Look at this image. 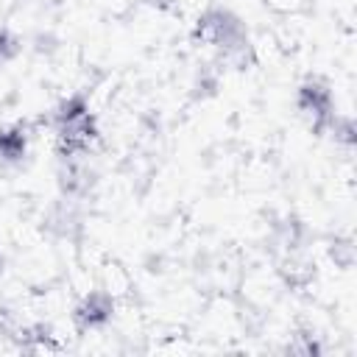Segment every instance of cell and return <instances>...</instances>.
<instances>
[{"label":"cell","mask_w":357,"mask_h":357,"mask_svg":"<svg viewBox=\"0 0 357 357\" xmlns=\"http://www.w3.org/2000/svg\"><path fill=\"white\" fill-rule=\"evenodd\" d=\"M296 112L298 117L307 123V128L312 134H326L335 114H337V106H335V95L329 89L326 81L321 78H307L298 84L296 89Z\"/></svg>","instance_id":"3957f363"},{"label":"cell","mask_w":357,"mask_h":357,"mask_svg":"<svg viewBox=\"0 0 357 357\" xmlns=\"http://www.w3.org/2000/svg\"><path fill=\"white\" fill-rule=\"evenodd\" d=\"M0 271H3V257H0Z\"/></svg>","instance_id":"9c48e42d"},{"label":"cell","mask_w":357,"mask_h":357,"mask_svg":"<svg viewBox=\"0 0 357 357\" xmlns=\"http://www.w3.org/2000/svg\"><path fill=\"white\" fill-rule=\"evenodd\" d=\"M117 301L109 290H89L73 307V326L78 332H98L112 324Z\"/></svg>","instance_id":"277c9868"},{"label":"cell","mask_w":357,"mask_h":357,"mask_svg":"<svg viewBox=\"0 0 357 357\" xmlns=\"http://www.w3.org/2000/svg\"><path fill=\"white\" fill-rule=\"evenodd\" d=\"M28 139L22 123H0V165H20L28 156Z\"/></svg>","instance_id":"5b68a950"},{"label":"cell","mask_w":357,"mask_h":357,"mask_svg":"<svg viewBox=\"0 0 357 357\" xmlns=\"http://www.w3.org/2000/svg\"><path fill=\"white\" fill-rule=\"evenodd\" d=\"M20 349L22 351H59V340L50 324H31L20 329Z\"/></svg>","instance_id":"8992f818"},{"label":"cell","mask_w":357,"mask_h":357,"mask_svg":"<svg viewBox=\"0 0 357 357\" xmlns=\"http://www.w3.org/2000/svg\"><path fill=\"white\" fill-rule=\"evenodd\" d=\"M50 123L56 137V153L61 162L89 156L92 145L98 142V117L92 114V106L84 92L64 98L53 109Z\"/></svg>","instance_id":"7a4b0ae2"},{"label":"cell","mask_w":357,"mask_h":357,"mask_svg":"<svg viewBox=\"0 0 357 357\" xmlns=\"http://www.w3.org/2000/svg\"><path fill=\"white\" fill-rule=\"evenodd\" d=\"M22 53V39L11 28H0V70Z\"/></svg>","instance_id":"52a82bcc"},{"label":"cell","mask_w":357,"mask_h":357,"mask_svg":"<svg viewBox=\"0 0 357 357\" xmlns=\"http://www.w3.org/2000/svg\"><path fill=\"white\" fill-rule=\"evenodd\" d=\"M284 349H287L290 354H304V357H310V354H321V351H324V346H321V340H318L315 335H296V340L287 343Z\"/></svg>","instance_id":"ba28073f"},{"label":"cell","mask_w":357,"mask_h":357,"mask_svg":"<svg viewBox=\"0 0 357 357\" xmlns=\"http://www.w3.org/2000/svg\"><path fill=\"white\" fill-rule=\"evenodd\" d=\"M190 39L198 47L215 53V59L229 70H248L254 64V45L248 39L245 22L223 6H209L198 14Z\"/></svg>","instance_id":"6da1fadb"}]
</instances>
